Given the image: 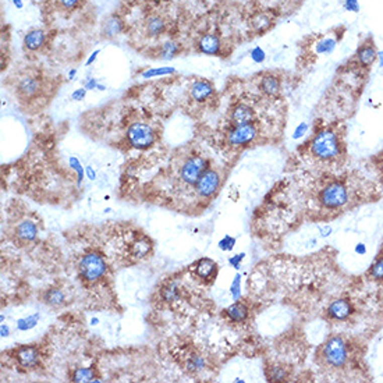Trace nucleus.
<instances>
[{
	"mask_svg": "<svg viewBox=\"0 0 383 383\" xmlns=\"http://www.w3.org/2000/svg\"><path fill=\"white\" fill-rule=\"evenodd\" d=\"M311 152L322 161H332L340 154V141L335 131L322 130L312 138Z\"/></svg>",
	"mask_w": 383,
	"mask_h": 383,
	"instance_id": "1",
	"label": "nucleus"
},
{
	"mask_svg": "<svg viewBox=\"0 0 383 383\" xmlns=\"http://www.w3.org/2000/svg\"><path fill=\"white\" fill-rule=\"evenodd\" d=\"M322 354H324L325 361L330 366L341 368L347 362V346H346V343H344V340L341 339L340 336L330 337L329 340L325 343L324 348H322Z\"/></svg>",
	"mask_w": 383,
	"mask_h": 383,
	"instance_id": "2",
	"label": "nucleus"
},
{
	"mask_svg": "<svg viewBox=\"0 0 383 383\" xmlns=\"http://www.w3.org/2000/svg\"><path fill=\"white\" fill-rule=\"evenodd\" d=\"M78 269H80V275L84 280L92 283V281L99 280L106 273V262L99 254L91 252L81 259Z\"/></svg>",
	"mask_w": 383,
	"mask_h": 383,
	"instance_id": "3",
	"label": "nucleus"
},
{
	"mask_svg": "<svg viewBox=\"0 0 383 383\" xmlns=\"http://www.w3.org/2000/svg\"><path fill=\"white\" fill-rule=\"evenodd\" d=\"M321 204L329 208V209H337L341 208L348 202V191L346 186L339 181H333L325 187L319 195Z\"/></svg>",
	"mask_w": 383,
	"mask_h": 383,
	"instance_id": "4",
	"label": "nucleus"
},
{
	"mask_svg": "<svg viewBox=\"0 0 383 383\" xmlns=\"http://www.w3.org/2000/svg\"><path fill=\"white\" fill-rule=\"evenodd\" d=\"M127 138L131 146L137 149H146L155 142V132L145 123H134L127 130Z\"/></svg>",
	"mask_w": 383,
	"mask_h": 383,
	"instance_id": "5",
	"label": "nucleus"
},
{
	"mask_svg": "<svg viewBox=\"0 0 383 383\" xmlns=\"http://www.w3.org/2000/svg\"><path fill=\"white\" fill-rule=\"evenodd\" d=\"M206 170V161L201 156H191L186 163L183 165L180 176L184 183L194 186L197 184L198 179L201 177V174Z\"/></svg>",
	"mask_w": 383,
	"mask_h": 383,
	"instance_id": "6",
	"label": "nucleus"
},
{
	"mask_svg": "<svg viewBox=\"0 0 383 383\" xmlns=\"http://www.w3.org/2000/svg\"><path fill=\"white\" fill-rule=\"evenodd\" d=\"M255 137H257V128L252 123H248V124L234 126L227 134V141L228 144L233 146H241V145L252 142Z\"/></svg>",
	"mask_w": 383,
	"mask_h": 383,
	"instance_id": "7",
	"label": "nucleus"
},
{
	"mask_svg": "<svg viewBox=\"0 0 383 383\" xmlns=\"http://www.w3.org/2000/svg\"><path fill=\"white\" fill-rule=\"evenodd\" d=\"M219 183H220L219 174L212 169H206L204 173L201 174V177L198 179L195 190L201 197H210L219 188Z\"/></svg>",
	"mask_w": 383,
	"mask_h": 383,
	"instance_id": "8",
	"label": "nucleus"
},
{
	"mask_svg": "<svg viewBox=\"0 0 383 383\" xmlns=\"http://www.w3.org/2000/svg\"><path fill=\"white\" fill-rule=\"evenodd\" d=\"M355 57L362 67H371L377 60V50L373 45V41H366L355 52Z\"/></svg>",
	"mask_w": 383,
	"mask_h": 383,
	"instance_id": "9",
	"label": "nucleus"
},
{
	"mask_svg": "<svg viewBox=\"0 0 383 383\" xmlns=\"http://www.w3.org/2000/svg\"><path fill=\"white\" fill-rule=\"evenodd\" d=\"M353 312V307L347 299H335L328 308V315L336 321H344L347 319Z\"/></svg>",
	"mask_w": 383,
	"mask_h": 383,
	"instance_id": "10",
	"label": "nucleus"
},
{
	"mask_svg": "<svg viewBox=\"0 0 383 383\" xmlns=\"http://www.w3.org/2000/svg\"><path fill=\"white\" fill-rule=\"evenodd\" d=\"M17 361L23 368H32L39 361V351L34 346H23L17 350Z\"/></svg>",
	"mask_w": 383,
	"mask_h": 383,
	"instance_id": "11",
	"label": "nucleus"
},
{
	"mask_svg": "<svg viewBox=\"0 0 383 383\" xmlns=\"http://www.w3.org/2000/svg\"><path fill=\"white\" fill-rule=\"evenodd\" d=\"M198 49L201 53L209 54V56H216L220 53L221 43L219 36L215 34H206V35L201 36L199 42H198Z\"/></svg>",
	"mask_w": 383,
	"mask_h": 383,
	"instance_id": "12",
	"label": "nucleus"
},
{
	"mask_svg": "<svg viewBox=\"0 0 383 383\" xmlns=\"http://www.w3.org/2000/svg\"><path fill=\"white\" fill-rule=\"evenodd\" d=\"M213 94V87L208 81L204 80H198L190 88V95L194 101L197 102H205L206 99H209Z\"/></svg>",
	"mask_w": 383,
	"mask_h": 383,
	"instance_id": "13",
	"label": "nucleus"
},
{
	"mask_svg": "<svg viewBox=\"0 0 383 383\" xmlns=\"http://www.w3.org/2000/svg\"><path fill=\"white\" fill-rule=\"evenodd\" d=\"M254 120V112L250 106H247L244 103L236 105L232 110V121L234 126H241V124H248L252 123Z\"/></svg>",
	"mask_w": 383,
	"mask_h": 383,
	"instance_id": "14",
	"label": "nucleus"
},
{
	"mask_svg": "<svg viewBox=\"0 0 383 383\" xmlns=\"http://www.w3.org/2000/svg\"><path fill=\"white\" fill-rule=\"evenodd\" d=\"M166 30V23L161 16H150L145 23V32L150 38L161 36Z\"/></svg>",
	"mask_w": 383,
	"mask_h": 383,
	"instance_id": "15",
	"label": "nucleus"
},
{
	"mask_svg": "<svg viewBox=\"0 0 383 383\" xmlns=\"http://www.w3.org/2000/svg\"><path fill=\"white\" fill-rule=\"evenodd\" d=\"M45 41H46V34L42 30H31L24 36L25 48L28 50H32V52L42 48Z\"/></svg>",
	"mask_w": 383,
	"mask_h": 383,
	"instance_id": "16",
	"label": "nucleus"
},
{
	"mask_svg": "<svg viewBox=\"0 0 383 383\" xmlns=\"http://www.w3.org/2000/svg\"><path fill=\"white\" fill-rule=\"evenodd\" d=\"M216 272H217V265L209 258H202L195 265V273L201 279H209Z\"/></svg>",
	"mask_w": 383,
	"mask_h": 383,
	"instance_id": "17",
	"label": "nucleus"
},
{
	"mask_svg": "<svg viewBox=\"0 0 383 383\" xmlns=\"http://www.w3.org/2000/svg\"><path fill=\"white\" fill-rule=\"evenodd\" d=\"M123 31V21L119 16H110V17L103 23L102 27V35L105 38H114Z\"/></svg>",
	"mask_w": 383,
	"mask_h": 383,
	"instance_id": "18",
	"label": "nucleus"
},
{
	"mask_svg": "<svg viewBox=\"0 0 383 383\" xmlns=\"http://www.w3.org/2000/svg\"><path fill=\"white\" fill-rule=\"evenodd\" d=\"M41 88V84H39V81L34 77H24L20 80V83L17 85V90L18 92L21 94L25 98H31V96H34L39 91Z\"/></svg>",
	"mask_w": 383,
	"mask_h": 383,
	"instance_id": "19",
	"label": "nucleus"
},
{
	"mask_svg": "<svg viewBox=\"0 0 383 383\" xmlns=\"http://www.w3.org/2000/svg\"><path fill=\"white\" fill-rule=\"evenodd\" d=\"M226 315H227L233 322H244L248 317V307L243 302L236 301L233 305H230L228 308L224 310Z\"/></svg>",
	"mask_w": 383,
	"mask_h": 383,
	"instance_id": "20",
	"label": "nucleus"
},
{
	"mask_svg": "<svg viewBox=\"0 0 383 383\" xmlns=\"http://www.w3.org/2000/svg\"><path fill=\"white\" fill-rule=\"evenodd\" d=\"M150 248H152V244H150L149 239L141 237V239L135 240L132 243L131 248H130V254L134 258H137V259H142V258H145L149 254Z\"/></svg>",
	"mask_w": 383,
	"mask_h": 383,
	"instance_id": "21",
	"label": "nucleus"
},
{
	"mask_svg": "<svg viewBox=\"0 0 383 383\" xmlns=\"http://www.w3.org/2000/svg\"><path fill=\"white\" fill-rule=\"evenodd\" d=\"M17 237L23 241H32V240L36 239V234H38V230H36V226L30 220L21 221L17 226Z\"/></svg>",
	"mask_w": 383,
	"mask_h": 383,
	"instance_id": "22",
	"label": "nucleus"
},
{
	"mask_svg": "<svg viewBox=\"0 0 383 383\" xmlns=\"http://www.w3.org/2000/svg\"><path fill=\"white\" fill-rule=\"evenodd\" d=\"M261 90L264 94L269 96L276 95L279 91H280V81L276 75H272V74H268L265 75L262 80H261Z\"/></svg>",
	"mask_w": 383,
	"mask_h": 383,
	"instance_id": "23",
	"label": "nucleus"
},
{
	"mask_svg": "<svg viewBox=\"0 0 383 383\" xmlns=\"http://www.w3.org/2000/svg\"><path fill=\"white\" fill-rule=\"evenodd\" d=\"M181 52V46L173 41L165 42L159 49V57L163 60H172Z\"/></svg>",
	"mask_w": 383,
	"mask_h": 383,
	"instance_id": "24",
	"label": "nucleus"
},
{
	"mask_svg": "<svg viewBox=\"0 0 383 383\" xmlns=\"http://www.w3.org/2000/svg\"><path fill=\"white\" fill-rule=\"evenodd\" d=\"M337 46V39L335 38H324L315 45V52L318 54H330L335 52Z\"/></svg>",
	"mask_w": 383,
	"mask_h": 383,
	"instance_id": "25",
	"label": "nucleus"
},
{
	"mask_svg": "<svg viewBox=\"0 0 383 383\" xmlns=\"http://www.w3.org/2000/svg\"><path fill=\"white\" fill-rule=\"evenodd\" d=\"M176 70L173 67H156V68H148L145 71L141 72V77L142 78H155V77H162V75H170V74H174Z\"/></svg>",
	"mask_w": 383,
	"mask_h": 383,
	"instance_id": "26",
	"label": "nucleus"
},
{
	"mask_svg": "<svg viewBox=\"0 0 383 383\" xmlns=\"http://www.w3.org/2000/svg\"><path fill=\"white\" fill-rule=\"evenodd\" d=\"M45 302L46 304H49V305H52V307H57V305H61L63 302H64V293L61 291V290H49V291H46V294H45Z\"/></svg>",
	"mask_w": 383,
	"mask_h": 383,
	"instance_id": "27",
	"label": "nucleus"
},
{
	"mask_svg": "<svg viewBox=\"0 0 383 383\" xmlns=\"http://www.w3.org/2000/svg\"><path fill=\"white\" fill-rule=\"evenodd\" d=\"M95 372L91 368H78L72 373V382H92Z\"/></svg>",
	"mask_w": 383,
	"mask_h": 383,
	"instance_id": "28",
	"label": "nucleus"
},
{
	"mask_svg": "<svg viewBox=\"0 0 383 383\" xmlns=\"http://www.w3.org/2000/svg\"><path fill=\"white\" fill-rule=\"evenodd\" d=\"M254 30L258 31V32H264L265 30H268L272 24L270 18L266 16V14H257L255 17L252 18L251 21Z\"/></svg>",
	"mask_w": 383,
	"mask_h": 383,
	"instance_id": "29",
	"label": "nucleus"
},
{
	"mask_svg": "<svg viewBox=\"0 0 383 383\" xmlns=\"http://www.w3.org/2000/svg\"><path fill=\"white\" fill-rule=\"evenodd\" d=\"M38 319H39L38 314H34V315H30L27 318H21L17 321V329L21 330V332H27V330L32 329L38 324Z\"/></svg>",
	"mask_w": 383,
	"mask_h": 383,
	"instance_id": "30",
	"label": "nucleus"
},
{
	"mask_svg": "<svg viewBox=\"0 0 383 383\" xmlns=\"http://www.w3.org/2000/svg\"><path fill=\"white\" fill-rule=\"evenodd\" d=\"M162 297L168 302H172L174 299L179 298V288L176 286V283H170V284H168L166 287L163 288Z\"/></svg>",
	"mask_w": 383,
	"mask_h": 383,
	"instance_id": "31",
	"label": "nucleus"
},
{
	"mask_svg": "<svg viewBox=\"0 0 383 383\" xmlns=\"http://www.w3.org/2000/svg\"><path fill=\"white\" fill-rule=\"evenodd\" d=\"M70 166H71V168L75 170V173H77V183L78 186H80V184L83 183V180H84V168H83L81 162L78 161L75 156H71V158H70Z\"/></svg>",
	"mask_w": 383,
	"mask_h": 383,
	"instance_id": "32",
	"label": "nucleus"
},
{
	"mask_svg": "<svg viewBox=\"0 0 383 383\" xmlns=\"http://www.w3.org/2000/svg\"><path fill=\"white\" fill-rule=\"evenodd\" d=\"M230 294H232L234 301H239L240 297H241V276L239 273L234 276L233 283L230 286Z\"/></svg>",
	"mask_w": 383,
	"mask_h": 383,
	"instance_id": "33",
	"label": "nucleus"
},
{
	"mask_svg": "<svg viewBox=\"0 0 383 383\" xmlns=\"http://www.w3.org/2000/svg\"><path fill=\"white\" fill-rule=\"evenodd\" d=\"M371 276L376 280H383V257L376 259L371 266Z\"/></svg>",
	"mask_w": 383,
	"mask_h": 383,
	"instance_id": "34",
	"label": "nucleus"
},
{
	"mask_svg": "<svg viewBox=\"0 0 383 383\" xmlns=\"http://www.w3.org/2000/svg\"><path fill=\"white\" fill-rule=\"evenodd\" d=\"M187 368L192 372H197L199 369H202L204 368V359L201 358V357H191V358L188 359V362H187Z\"/></svg>",
	"mask_w": 383,
	"mask_h": 383,
	"instance_id": "35",
	"label": "nucleus"
},
{
	"mask_svg": "<svg viewBox=\"0 0 383 383\" xmlns=\"http://www.w3.org/2000/svg\"><path fill=\"white\" fill-rule=\"evenodd\" d=\"M236 246V239L232 236H224L223 239L219 241V248L221 251H232Z\"/></svg>",
	"mask_w": 383,
	"mask_h": 383,
	"instance_id": "36",
	"label": "nucleus"
},
{
	"mask_svg": "<svg viewBox=\"0 0 383 383\" xmlns=\"http://www.w3.org/2000/svg\"><path fill=\"white\" fill-rule=\"evenodd\" d=\"M250 57H251L252 61H255V63H262V61H265V59H266V53H265V50L261 48V46H255V48L250 52Z\"/></svg>",
	"mask_w": 383,
	"mask_h": 383,
	"instance_id": "37",
	"label": "nucleus"
},
{
	"mask_svg": "<svg viewBox=\"0 0 383 383\" xmlns=\"http://www.w3.org/2000/svg\"><path fill=\"white\" fill-rule=\"evenodd\" d=\"M57 2H59L60 7L64 10H74L83 3V0H57Z\"/></svg>",
	"mask_w": 383,
	"mask_h": 383,
	"instance_id": "38",
	"label": "nucleus"
},
{
	"mask_svg": "<svg viewBox=\"0 0 383 383\" xmlns=\"http://www.w3.org/2000/svg\"><path fill=\"white\" fill-rule=\"evenodd\" d=\"M286 377V372L280 366H275L270 371V380H283Z\"/></svg>",
	"mask_w": 383,
	"mask_h": 383,
	"instance_id": "39",
	"label": "nucleus"
},
{
	"mask_svg": "<svg viewBox=\"0 0 383 383\" xmlns=\"http://www.w3.org/2000/svg\"><path fill=\"white\" fill-rule=\"evenodd\" d=\"M307 131H308V124L307 123H299L298 126L295 127V130H294L293 138L294 139H299V138H302L305 135Z\"/></svg>",
	"mask_w": 383,
	"mask_h": 383,
	"instance_id": "40",
	"label": "nucleus"
},
{
	"mask_svg": "<svg viewBox=\"0 0 383 383\" xmlns=\"http://www.w3.org/2000/svg\"><path fill=\"white\" fill-rule=\"evenodd\" d=\"M344 9L350 13H358L359 2L358 0H344Z\"/></svg>",
	"mask_w": 383,
	"mask_h": 383,
	"instance_id": "41",
	"label": "nucleus"
},
{
	"mask_svg": "<svg viewBox=\"0 0 383 383\" xmlns=\"http://www.w3.org/2000/svg\"><path fill=\"white\" fill-rule=\"evenodd\" d=\"M244 257H246L244 252H241L239 255H234V257H232L228 259V264L232 265L234 269H240V265H241V261L244 259Z\"/></svg>",
	"mask_w": 383,
	"mask_h": 383,
	"instance_id": "42",
	"label": "nucleus"
},
{
	"mask_svg": "<svg viewBox=\"0 0 383 383\" xmlns=\"http://www.w3.org/2000/svg\"><path fill=\"white\" fill-rule=\"evenodd\" d=\"M87 88H80V90H75L74 92L71 94V101H74V102H80V101H83L85 98V95H87Z\"/></svg>",
	"mask_w": 383,
	"mask_h": 383,
	"instance_id": "43",
	"label": "nucleus"
},
{
	"mask_svg": "<svg viewBox=\"0 0 383 383\" xmlns=\"http://www.w3.org/2000/svg\"><path fill=\"white\" fill-rule=\"evenodd\" d=\"M98 84H99V83H98V80H96V78H88V80H87V83H85V88H87L88 91H94L96 90Z\"/></svg>",
	"mask_w": 383,
	"mask_h": 383,
	"instance_id": "44",
	"label": "nucleus"
},
{
	"mask_svg": "<svg viewBox=\"0 0 383 383\" xmlns=\"http://www.w3.org/2000/svg\"><path fill=\"white\" fill-rule=\"evenodd\" d=\"M99 53H101V50H99V49H96L94 53H91V56H90V57H88V60L85 61V66H91V64H92V63L95 61L96 57H98V54H99Z\"/></svg>",
	"mask_w": 383,
	"mask_h": 383,
	"instance_id": "45",
	"label": "nucleus"
},
{
	"mask_svg": "<svg viewBox=\"0 0 383 383\" xmlns=\"http://www.w3.org/2000/svg\"><path fill=\"white\" fill-rule=\"evenodd\" d=\"M85 174H87V177H88V179H90L91 181H94V180L96 179L95 170L91 168V166H87V168H85Z\"/></svg>",
	"mask_w": 383,
	"mask_h": 383,
	"instance_id": "46",
	"label": "nucleus"
},
{
	"mask_svg": "<svg viewBox=\"0 0 383 383\" xmlns=\"http://www.w3.org/2000/svg\"><path fill=\"white\" fill-rule=\"evenodd\" d=\"M0 335H2V337H7V336L10 335V329H9L7 325L2 324V326H0Z\"/></svg>",
	"mask_w": 383,
	"mask_h": 383,
	"instance_id": "47",
	"label": "nucleus"
},
{
	"mask_svg": "<svg viewBox=\"0 0 383 383\" xmlns=\"http://www.w3.org/2000/svg\"><path fill=\"white\" fill-rule=\"evenodd\" d=\"M355 252L358 254V255H364V254H366V247L365 244H357V247H355Z\"/></svg>",
	"mask_w": 383,
	"mask_h": 383,
	"instance_id": "48",
	"label": "nucleus"
},
{
	"mask_svg": "<svg viewBox=\"0 0 383 383\" xmlns=\"http://www.w3.org/2000/svg\"><path fill=\"white\" fill-rule=\"evenodd\" d=\"M319 230H321V236L322 237H328L332 233V227L330 226H324V227H321Z\"/></svg>",
	"mask_w": 383,
	"mask_h": 383,
	"instance_id": "49",
	"label": "nucleus"
},
{
	"mask_svg": "<svg viewBox=\"0 0 383 383\" xmlns=\"http://www.w3.org/2000/svg\"><path fill=\"white\" fill-rule=\"evenodd\" d=\"M13 5L16 6V9L18 10H21L23 7H24V3H23V0H13Z\"/></svg>",
	"mask_w": 383,
	"mask_h": 383,
	"instance_id": "50",
	"label": "nucleus"
},
{
	"mask_svg": "<svg viewBox=\"0 0 383 383\" xmlns=\"http://www.w3.org/2000/svg\"><path fill=\"white\" fill-rule=\"evenodd\" d=\"M377 61H379V66L383 67V50L377 52Z\"/></svg>",
	"mask_w": 383,
	"mask_h": 383,
	"instance_id": "51",
	"label": "nucleus"
},
{
	"mask_svg": "<svg viewBox=\"0 0 383 383\" xmlns=\"http://www.w3.org/2000/svg\"><path fill=\"white\" fill-rule=\"evenodd\" d=\"M75 74H77V70H75V68H72L71 71L68 72V78H70V80H72V78L75 77Z\"/></svg>",
	"mask_w": 383,
	"mask_h": 383,
	"instance_id": "52",
	"label": "nucleus"
},
{
	"mask_svg": "<svg viewBox=\"0 0 383 383\" xmlns=\"http://www.w3.org/2000/svg\"><path fill=\"white\" fill-rule=\"evenodd\" d=\"M96 90H98V91H105V90H106V87H105V85H102V84H98V87H96Z\"/></svg>",
	"mask_w": 383,
	"mask_h": 383,
	"instance_id": "53",
	"label": "nucleus"
},
{
	"mask_svg": "<svg viewBox=\"0 0 383 383\" xmlns=\"http://www.w3.org/2000/svg\"><path fill=\"white\" fill-rule=\"evenodd\" d=\"M98 322H99V321H98L96 318H94V319L91 321V324H92V325H98Z\"/></svg>",
	"mask_w": 383,
	"mask_h": 383,
	"instance_id": "54",
	"label": "nucleus"
},
{
	"mask_svg": "<svg viewBox=\"0 0 383 383\" xmlns=\"http://www.w3.org/2000/svg\"><path fill=\"white\" fill-rule=\"evenodd\" d=\"M138 2H149V0H138Z\"/></svg>",
	"mask_w": 383,
	"mask_h": 383,
	"instance_id": "55",
	"label": "nucleus"
},
{
	"mask_svg": "<svg viewBox=\"0 0 383 383\" xmlns=\"http://www.w3.org/2000/svg\"><path fill=\"white\" fill-rule=\"evenodd\" d=\"M149 2H159V0H149Z\"/></svg>",
	"mask_w": 383,
	"mask_h": 383,
	"instance_id": "56",
	"label": "nucleus"
}]
</instances>
